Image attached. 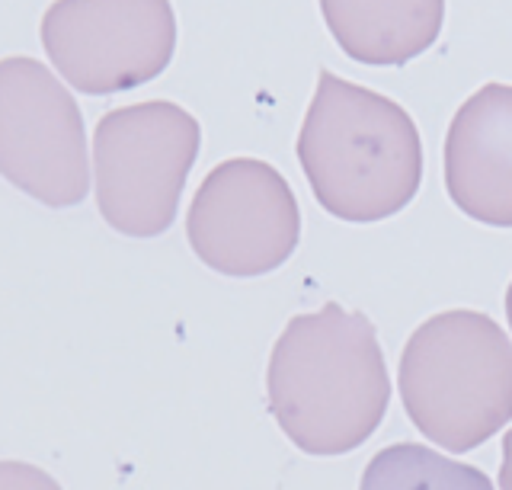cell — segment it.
Wrapping results in <instances>:
<instances>
[{
	"label": "cell",
	"mask_w": 512,
	"mask_h": 490,
	"mask_svg": "<svg viewBox=\"0 0 512 490\" xmlns=\"http://www.w3.org/2000/svg\"><path fill=\"white\" fill-rule=\"evenodd\" d=\"M266 394L272 417L301 452L359 449L391 401L375 324L336 302L298 314L272 346Z\"/></svg>",
	"instance_id": "obj_1"
},
{
	"label": "cell",
	"mask_w": 512,
	"mask_h": 490,
	"mask_svg": "<svg viewBox=\"0 0 512 490\" xmlns=\"http://www.w3.org/2000/svg\"><path fill=\"white\" fill-rule=\"evenodd\" d=\"M298 161L314 199L356 225L397 215L423 180V145L407 109L330 71L317 74Z\"/></svg>",
	"instance_id": "obj_2"
},
{
	"label": "cell",
	"mask_w": 512,
	"mask_h": 490,
	"mask_svg": "<svg viewBox=\"0 0 512 490\" xmlns=\"http://www.w3.org/2000/svg\"><path fill=\"white\" fill-rule=\"evenodd\" d=\"M400 401L429 442L471 452L512 420V343L480 311H442L400 356Z\"/></svg>",
	"instance_id": "obj_3"
},
{
	"label": "cell",
	"mask_w": 512,
	"mask_h": 490,
	"mask_svg": "<svg viewBox=\"0 0 512 490\" xmlns=\"http://www.w3.org/2000/svg\"><path fill=\"white\" fill-rule=\"evenodd\" d=\"M199 145V122L170 100L109 109L93 132V186L106 225L128 237L164 234Z\"/></svg>",
	"instance_id": "obj_4"
},
{
	"label": "cell",
	"mask_w": 512,
	"mask_h": 490,
	"mask_svg": "<svg viewBox=\"0 0 512 490\" xmlns=\"http://www.w3.org/2000/svg\"><path fill=\"white\" fill-rule=\"evenodd\" d=\"M0 177L52 209L90 193L87 129L74 93L26 55L0 61Z\"/></svg>",
	"instance_id": "obj_5"
},
{
	"label": "cell",
	"mask_w": 512,
	"mask_h": 490,
	"mask_svg": "<svg viewBox=\"0 0 512 490\" xmlns=\"http://www.w3.org/2000/svg\"><path fill=\"white\" fill-rule=\"evenodd\" d=\"M42 49L77 93L109 97L160 77L176 52L170 0H55Z\"/></svg>",
	"instance_id": "obj_6"
},
{
	"label": "cell",
	"mask_w": 512,
	"mask_h": 490,
	"mask_svg": "<svg viewBox=\"0 0 512 490\" xmlns=\"http://www.w3.org/2000/svg\"><path fill=\"white\" fill-rule=\"evenodd\" d=\"M196 257L221 276H263L295 254L301 212L282 173L256 157H231L208 170L186 215Z\"/></svg>",
	"instance_id": "obj_7"
},
{
	"label": "cell",
	"mask_w": 512,
	"mask_h": 490,
	"mask_svg": "<svg viewBox=\"0 0 512 490\" xmlns=\"http://www.w3.org/2000/svg\"><path fill=\"white\" fill-rule=\"evenodd\" d=\"M445 189L474 221L512 228V87L487 84L445 135Z\"/></svg>",
	"instance_id": "obj_8"
},
{
	"label": "cell",
	"mask_w": 512,
	"mask_h": 490,
	"mask_svg": "<svg viewBox=\"0 0 512 490\" xmlns=\"http://www.w3.org/2000/svg\"><path fill=\"white\" fill-rule=\"evenodd\" d=\"M320 13L352 61L397 68L439 39L445 0H320Z\"/></svg>",
	"instance_id": "obj_9"
},
{
	"label": "cell",
	"mask_w": 512,
	"mask_h": 490,
	"mask_svg": "<svg viewBox=\"0 0 512 490\" xmlns=\"http://www.w3.org/2000/svg\"><path fill=\"white\" fill-rule=\"evenodd\" d=\"M359 490H493V484L474 465L416 442H397L365 465Z\"/></svg>",
	"instance_id": "obj_10"
},
{
	"label": "cell",
	"mask_w": 512,
	"mask_h": 490,
	"mask_svg": "<svg viewBox=\"0 0 512 490\" xmlns=\"http://www.w3.org/2000/svg\"><path fill=\"white\" fill-rule=\"evenodd\" d=\"M0 490H61V484L29 462H0Z\"/></svg>",
	"instance_id": "obj_11"
},
{
	"label": "cell",
	"mask_w": 512,
	"mask_h": 490,
	"mask_svg": "<svg viewBox=\"0 0 512 490\" xmlns=\"http://www.w3.org/2000/svg\"><path fill=\"white\" fill-rule=\"evenodd\" d=\"M500 490H512V430L503 436V468H500Z\"/></svg>",
	"instance_id": "obj_12"
},
{
	"label": "cell",
	"mask_w": 512,
	"mask_h": 490,
	"mask_svg": "<svg viewBox=\"0 0 512 490\" xmlns=\"http://www.w3.org/2000/svg\"><path fill=\"white\" fill-rule=\"evenodd\" d=\"M506 314H509V327H512V282H509V292H506Z\"/></svg>",
	"instance_id": "obj_13"
}]
</instances>
